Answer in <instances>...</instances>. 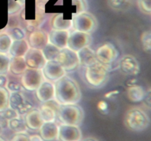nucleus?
I'll return each mask as SVG.
<instances>
[{
	"label": "nucleus",
	"mask_w": 151,
	"mask_h": 141,
	"mask_svg": "<svg viewBox=\"0 0 151 141\" xmlns=\"http://www.w3.org/2000/svg\"><path fill=\"white\" fill-rule=\"evenodd\" d=\"M52 26L54 29L69 31V29L72 28V20L65 19L63 17V13H58L53 17Z\"/></svg>",
	"instance_id": "b1692460"
},
{
	"label": "nucleus",
	"mask_w": 151,
	"mask_h": 141,
	"mask_svg": "<svg viewBox=\"0 0 151 141\" xmlns=\"http://www.w3.org/2000/svg\"><path fill=\"white\" fill-rule=\"evenodd\" d=\"M29 48L28 41L25 39L16 40L12 42L8 54L11 57H24Z\"/></svg>",
	"instance_id": "412c9836"
},
{
	"label": "nucleus",
	"mask_w": 151,
	"mask_h": 141,
	"mask_svg": "<svg viewBox=\"0 0 151 141\" xmlns=\"http://www.w3.org/2000/svg\"><path fill=\"white\" fill-rule=\"evenodd\" d=\"M36 96L41 102L47 103L55 98V86L49 80H44L36 90Z\"/></svg>",
	"instance_id": "4468645a"
},
{
	"label": "nucleus",
	"mask_w": 151,
	"mask_h": 141,
	"mask_svg": "<svg viewBox=\"0 0 151 141\" xmlns=\"http://www.w3.org/2000/svg\"><path fill=\"white\" fill-rule=\"evenodd\" d=\"M92 41L93 38L91 34L74 30L69 34L67 48L78 52L81 48L91 45Z\"/></svg>",
	"instance_id": "6e6552de"
},
{
	"label": "nucleus",
	"mask_w": 151,
	"mask_h": 141,
	"mask_svg": "<svg viewBox=\"0 0 151 141\" xmlns=\"http://www.w3.org/2000/svg\"><path fill=\"white\" fill-rule=\"evenodd\" d=\"M39 1H43V2L45 3V2H47V1H48L49 0H39Z\"/></svg>",
	"instance_id": "37998d69"
},
{
	"label": "nucleus",
	"mask_w": 151,
	"mask_h": 141,
	"mask_svg": "<svg viewBox=\"0 0 151 141\" xmlns=\"http://www.w3.org/2000/svg\"><path fill=\"white\" fill-rule=\"evenodd\" d=\"M83 141H98L97 140L94 139V138H87V139H85Z\"/></svg>",
	"instance_id": "a19ab883"
},
{
	"label": "nucleus",
	"mask_w": 151,
	"mask_h": 141,
	"mask_svg": "<svg viewBox=\"0 0 151 141\" xmlns=\"http://www.w3.org/2000/svg\"><path fill=\"white\" fill-rule=\"evenodd\" d=\"M82 132L79 126L62 123L59 126V141H81Z\"/></svg>",
	"instance_id": "f8f14e48"
},
{
	"label": "nucleus",
	"mask_w": 151,
	"mask_h": 141,
	"mask_svg": "<svg viewBox=\"0 0 151 141\" xmlns=\"http://www.w3.org/2000/svg\"><path fill=\"white\" fill-rule=\"evenodd\" d=\"M119 67L124 73L128 75H137L140 71L138 60L131 54L124 55L119 61Z\"/></svg>",
	"instance_id": "2eb2a0df"
},
{
	"label": "nucleus",
	"mask_w": 151,
	"mask_h": 141,
	"mask_svg": "<svg viewBox=\"0 0 151 141\" xmlns=\"http://www.w3.org/2000/svg\"><path fill=\"white\" fill-rule=\"evenodd\" d=\"M139 8L142 13L151 14V0H137Z\"/></svg>",
	"instance_id": "473e14b6"
},
{
	"label": "nucleus",
	"mask_w": 151,
	"mask_h": 141,
	"mask_svg": "<svg viewBox=\"0 0 151 141\" xmlns=\"http://www.w3.org/2000/svg\"><path fill=\"white\" fill-rule=\"evenodd\" d=\"M95 53L97 61L105 66L111 64L119 56L118 50L111 43H106L100 46Z\"/></svg>",
	"instance_id": "1a4fd4ad"
},
{
	"label": "nucleus",
	"mask_w": 151,
	"mask_h": 141,
	"mask_svg": "<svg viewBox=\"0 0 151 141\" xmlns=\"http://www.w3.org/2000/svg\"><path fill=\"white\" fill-rule=\"evenodd\" d=\"M72 4L75 5V7H76L75 13L86 11V10L87 3L86 0H72Z\"/></svg>",
	"instance_id": "72a5a7b5"
},
{
	"label": "nucleus",
	"mask_w": 151,
	"mask_h": 141,
	"mask_svg": "<svg viewBox=\"0 0 151 141\" xmlns=\"http://www.w3.org/2000/svg\"><path fill=\"white\" fill-rule=\"evenodd\" d=\"M10 60V54L0 52V75H4L9 71Z\"/></svg>",
	"instance_id": "c756f323"
},
{
	"label": "nucleus",
	"mask_w": 151,
	"mask_h": 141,
	"mask_svg": "<svg viewBox=\"0 0 151 141\" xmlns=\"http://www.w3.org/2000/svg\"><path fill=\"white\" fill-rule=\"evenodd\" d=\"M8 34L13 41L25 39L24 31L23 30V29H22L20 27H18V26H14V27L11 28L10 30L9 31Z\"/></svg>",
	"instance_id": "2f4dec72"
},
{
	"label": "nucleus",
	"mask_w": 151,
	"mask_h": 141,
	"mask_svg": "<svg viewBox=\"0 0 151 141\" xmlns=\"http://www.w3.org/2000/svg\"><path fill=\"white\" fill-rule=\"evenodd\" d=\"M141 43L144 51L151 54V30L143 32L141 36Z\"/></svg>",
	"instance_id": "7c9ffc66"
},
{
	"label": "nucleus",
	"mask_w": 151,
	"mask_h": 141,
	"mask_svg": "<svg viewBox=\"0 0 151 141\" xmlns=\"http://www.w3.org/2000/svg\"><path fill=\"white\" fill-rule=\"evenodd\" d=\"M57 61L63 66L66 71L74 70L80 65L78 52L72 51L67 47L60 49Z\"/></svg>",
	"instance_id": "9d476101"
},
{
	"label": "nucleus",
	"mask_w": 151,
	"mask_h": 141,
	"mask_svg": "<svg viewBox=\"0 0 151 141\" xmlns=\"http://www.w3.org/2000/svg\"><path fill=\"white\" fill-rule=\"evenodd\" d=\"M44 81L42 69L32 68L28 67L22 74L21 84L27 90H36Z\"/></svg>",
	"instance_id": "423d86ee"
},
{
	"label": "nucleus",
	"mask_w": 151,
	"mask_h": 141,
	"mask_svg": "<svg viewBox=\"0 0 151 141\" xmlns=\"http://www.w3.org/2000/svg\"><path fill=\"white\" fill-rule=\"evenodd\" d=\"M127 127L134 132H142L150 125V118L147 113L139 107H134L128 110L125 117Z\"/></svg>",
	"instance_id": "f03ea898"
},
{
	"label": "nucleus",
	"mask_w": 151,
	"mask_h": 141,
	"mask_svg": "<svg viewBox=\"0 0 151 141\" xmlns=\"http://www.w3.org/2000/svg\"><path fill=\"white\" fill-rule=\"evenodd\" d=\"M7 82V79L4 75H0V86L6 87Z\"/></svg>",
	"instance_id": "ea45409f"
},
{
	"label": "nucleus",
	"mask_w": 151,
	"mask_h": 141,
	"mask_svg": "<svg viewBox=\"0 0 151 141\" xmlns=\"http://www.w3.org/2000/svg\"><path fill=\"white\" fill-rule=\"evenodd\" d=\"M58 116L64 124L80 126L84 118V113L80 106L75 104L59 105Z\"/></svg>",
	"instance_id": "7ed1b4c3"
},
{
	"label": "nucleus",
	"mask_w": 151,
	"mask_h": 141,
	"mask_svg": "<svg viewBox=\"0 0 151 141\" xmlns=\"http://www.w3.org/2000/svg\"><path fill=\"white\" fill-rule=\"evenodd\" d=\"M27 68L28 66L25 61L24 57H11L9 71L11 72L13 74L17 75V76L22 75Z\"/></svg>",
	"instance_id": "5701e85b"
},
{
	"label": "nucleus",
	"mask_w": 151,
	"mask_h": 141,
	"mask_svg": "<svg viewBox=\"0 0 151 141\" xmlns=\"http://www.w3.org/2000/svg\"><path fill=\"white\" fill-rule=\"evenodd\" d=\"M107 107L108 105L107 104H106V102H105V101H102L98 103V109L100 110H101V111H106Z\"/></svg>",
	"instance_id": "58836bf2"
},
{
	"label": "nucleus",
	"mask_w": 151,
	"mask_h": 141,
	"mask_svg": "<svg viewBox=\"0 0 151 141\" xmlns=\"http://www.w3.org/2000/svg\"><path fill=\"white\" fill-rule=\"evenodd\" d=\"M80 65L87 68L97 62L96 53L91 47L86 46L78 51Z\"/></svg>",
	"instance_id": "aec40b11"
},
{
	"label": "nucleus",
	"mask_w": 151,
	"mask_h": 141,
	"mask_svg": "<svg viewBox=\"0 0 151 141\" xmlns=\"http://www.w3.org/2000/svg\"><path fill=\"white\" fill-rule=\"evenodd\" d=\"M7 124L10 130L13 131L16 133H24L28 129L25 120L21 118L19 116L9 120Z\"/></svg>",
	"instance_id": "a878e982"
},
{
	"label": "nucleus",
	"mask_w": 151,
	"mask_h": 141,
	"mask_svg": "<svg viewBox=\"0 0 151 141\" xmlns=\"http://www.w3.org/2000/svg\"><path fill=\"white\" fill-rule=\"evenodd\" d=\"M109 73L108 66L97 61L94 64L86 68L85 76L88 84L97 88L106 83L109 77Z\"/></svg>",
	"instance_id": "39448f33"
},
{
	"label": "nucleus",
	"mask_w": 151,
	"mask_h": 141,
	"mask_svg": "<svg viewBox=\"0 0 151 141\" xmlns=\"http://www.w3.org/2000/svg\"><path fill=\"white\" fill-rule=\"evenodd\" d=\"M69 34L70 32L69 30L51 29L49 33V43L58 48L59 49L66 48Z\"/></svg>",
	"instance_id": "f3484780"
},
{
	"label": "nucleus",
	"mask_w": 151,
	"mask_h": 141,
	"mask_svg": "<svg viewBox=\"0 0 151 141\" xmlns=\"http://www.w3.org/2000/svg\"><path fill=\"white\" fill-rule=\"evenodd\" d=\"M10 94L4 87L0 86V113H3L9 108Z\"/></svg>",
	"instance_id": "c85d7f7f"
},
{
	"label": "nucleus",
	"mask_w": 151,
	"mask_h": 141,
	"mask_svg": "<svg viewBox=\"0 0 151 141\" xmlns=\"http://www.w3.org/2000/svg\"><path fill=\"white\" fill-rule=\"evenodd\" d=\"M9 108L13 110L19 115H21L27 114L28 112L32 110L33 105L20 91H16L12 92L11 94H10Z\"/></svg>",
	"instance_id": "0eeeda50"
},
{
	"label": "nucleus",
	"mask_w": 151,
	"mask_h": 141,
	"mask_svg": "<svg viewBox=\"0 0 151 141\" xmlns=\"http://www.w3.org/2000/svg\"><path fill=\"white\" fill-rule=\"evenodd\" d=\"M128 0H108V4L111 7L114 9L121 8L126 5Z\"/></svg>",
	"instance_id": "f704fd0d"
},
{
	"label": "nucleus",
	"mask_w": 151,
	"mask_h": 141,
	"mask_svg": "<svg viewBox=\"0 0 151 141\" xmlns=\"http://www.w3.org/2000/svg\"><path fill=\"white\" fill-rule=\"evenodd\" d=\"M10 141H29V136L24 133H16Z\"/></svg>",
	"instance_id": "e433bc0d"
},
{
	"label": "nucleus",
	"mask_w": 151,
	"mask_h": 141,
	"mask_svg": "<svg viewBox=\"0 0 151 141\" xmlns=\"http://www.w3.org/2000/svg\"><path fill=\"white\" fill-rule=\"evenodd\" d=\"M42 51L47 61H50V60H56L57 61L58 57L59 54H60V49H59L58 48H57L56 46H53L52 44L49 43L43 48Z\"/></svg>",
	"instance_id": "bb28decb"
},
{
	"label": "nucleus",
	"mask_w": 151,
	"mask_h": 141,
	"mask_svg": "<svg viewBox=\"0 0 151 141\" xmlns=\"http://www.w3.org/2000/svg\"><path fill=\"white\" fill-rule=\"evenodd\" d=\"M44 78L49 81H58L60 78L66 76V71L63 66L56 60L47 61L42 68Z\"/></svg>",
	"instance_id": "9b49d317"
},
{
	"label": "nucleus",
	"mask_w": 151,
	"mask_h": 141,
	"mask_svg": "<svg viewBox=\"0 0 151 141\" xmlns=\"http://www.w3.org/2000/svg\"><path fill=\"white\" fill-rule=\"evenodd\" d=\"M28 43L31 48L42 50L49 43V33L42 29L34 30L29 35Z\"/></svg>",
	"instance_id": "dca6fc26"
},
{
	"label": "nucleus",
	"mask_w": 151,
	"mask_h": 141,
	"mask_svg": "<svg viewBox=\"0 0 151 141\" xmlns=\"http://www.w3.org/2000/svg\"><path fill=\"white\" fill-rule=\"evenodd\" d=\"M143 104L147 108L151 110V88L145 91V97L142 100Z\"/></svg>",
	"instance_id": "c9c22d12"
},
{
	"label": "nucleus",
	"mask_w": 151,
	"mask_h": 141,
	"mask_svg": "<svg viewBox=\"0 0 151 141\" xmlns=\"http://www.w3.org/2000/svg\"><path fill=\"white\" fill-rule=\"evenodd\" d=\"M40 135L45 141H58L59 136V126L55 122L44 123L40 129Z\"/></svg>",
	"instance_id": "a211bd4d"
},
{
	"label": "nucleus",
	"mask_w": 151,
	"mask_h": 141,
	"mask_svg": "<svg viewBox=\"0 0 151 141\" xmlns=\"http://www.w3.org/2000/svg\"><path fill=\"white\" fill-rule=\"evenodd\" d=\"M72 20L74 30L91 34L98 27L97 19L94 15L87 11L74 13Z\"/></svg>",
	"instance_id": "20e7f679"
},
{
	"label": "nucleus",
	"mask_w": 151,
	"mask_h": 141,
	"mask_svg": "<svg viewBox=\"0 0 151 141\" xmlns=\"http://www.w3.org/2000/svg\"><path fill=\"white\" fill-rule=\"evenodd\" d=\"M55 100L59 105L78 104L81 99V90L78 82L69 76H64L56 81Z\"/></svg>",
	"instance_id": "f257e3e1"
},
{
	"label": "nucleus",
	"mask_w": 151,
	"mask_h": 141,
	"mask_svg": "<svg viewBox=\"0 0 151 141\" xmlns=\"http://www.w3.org/2000/svg\"><path fill=\"white\" fill-rule=\"evenodd\" d=\"M58 107H55L50 104V101L44 103L41 106L39 110L40 114L44 123L46 122H55L58 115Z\"/></svg>",
	"instance_id": "4be33fe9"
},
{
	"label": "nucleus",
	"mask_w": 151,
	"mask_h": 141,
	"mask_svg": "<svg viewBox=\"0 0 151 141\" xmlns=\"http://www.w3.org/2000/svg\"><path fill=\"white\" fill-rule=\"evenodd\" d=\"M0 141H6V140L4 139V138L1 137L0 136Z\"/></svg>",
	"instance_id": "79ce46f5"
},
{
	"label": "nucleus",
	"mask_w": 151,
	"mask_h": 141,
	"mask_svg": "<svg viewBox=\"0 0 151 141\" xmlns=\"http://www.w3.org/2000/svg\"><path fill=\"white\" fill-rule=\"evenodd\" d=\"M13 40L8 33H0V52L8 54Z\"/></svg>",
	"instance_id": "cd10ccee"
},
{
	"label": "nucleus",
	"mask_w": 151,
	"mask_h": 141,
	"mask_svg": "<svg viewBox=\"0 0 151 141\" xmlns=\"http://www.w3.org/2000/svg\"><path fill=\"white\" fill-rule=\"evenodd\" d=\"M145 94V90L142 86L134 85L130 86L127 90V95L128 99L132 102L142 101Z\"/></svg>",
	"instance_id": "393cba45"
},
{
	"label": "nucleus",
	"mask_w": 151,
	"mask_h": 141,
	"mask_svg": "<svg viewBox=\"0 0 151 141\" xmlns=\"http://www.w3.org/2000/svg\"><path fill=\"white\" fill-rule=\"evenodd\" d=\"M29 141H45L41 135H32L29 136Z\"/></svg>",
	"instance_id": "4c0bfd02"
},
{
	"label": "nucleus",
	"mask_w": 151,
	"mask_h": 141,
	"mask_svg": "<svg viewBox=\"0 0 151 141\" xmlns=\"http://www.w3.org/2000/svg\"><path fill=\"white\" fill-rule=\"evenodd\" d=\"M24 58L28 67L32 68L42 69L47 62L42 50L31 47L25 54Z\"/></svg>",
	"instance_id": "ddd939ff"
},
{
	"label": "nucleus",
	"mask_w": 151,
	"mask_h": 141,
	"mask_svg": "<svg viewBox=\"0 0 151 141\" xmlns=\"http://www.w3.org/2000/svg\"><path fill=\"white\" fill-rule=\"evenodd\" d=\"M24 120L28 129L32 130H40L44 123L39 110L36 109H32L28 112L25 115Z\"/></svg>",
	"instance_id": "6ab92c4d"
},
{
	"label": "nucleus",
	"mask_w": 151,
	"mask_h": 141,
	"mask_svg": "<svg viewBox=\"0 0 151 141\" xmlns=\"http://www.w3.org/2000/svg\"><path fill=\"white\" fill-rule=\"evenodd\" d=\"M1 130H2V128H1V124H0V134H1Z\"/></svg>",
	"instance_id": "c03bdc74"
}]
</instances>
